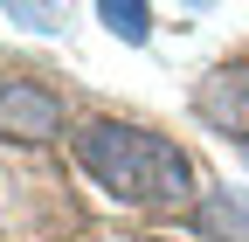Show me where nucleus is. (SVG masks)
Here are the masks:
<instances>
[{
    "instance_id": "423d86ee",
    "label": "nucleus",
    "mask_w": 249,
    "mask_h": 242,
    "mask_svg": "<svg viewBox=\"0 0 249 242\" xmlns=\"http://www.w3.org/2000/svg\"><path fill=\"white\" fill-rule=\"evenodd\" d=\"M21 28H55V7H7Z\"/></svg>"
},
{
    "instance_id": "f03ea898",
    "label": "nucleus",
    "mask_w": 249,
    "mask_h": 242,
    "mask_svg": "<svg viewBox=\"0 0 249 242\" xmlns=\"http://www.w3.org/2000/svg\"><path fill=\"white\" fill-rule=\"evenodd\" d=\"M62 132V97L35 76H0V138L14 145H42Z\"/></svg>"
},
{
    "instance_id": "20e7f679",
    "label": "nucleus",
    "mask_w": 249,
    "mask_h": 242,
    "mask_svg": "<svg viewBox=\"0 0 249 242\" xmlns=\"http://www.w3.org/2000/svg\"><path fill=\"white\" fill-rule=\"evenodd\" d=\"M194 235H201V242H249V201H242L235 187L208 194L201 215H194Z\"/></svg>"
},
{
    "instance_id": "0eeeda50",
    "label": "nucleus",
    "mask_w": 249,
    "mask_h": 242,
    "mask_svg": "<svg viewBox=\"0 0 249 242\" xmlns=\"http://www.w3.org/2000/svg\"><path fill=\"white\" fill-rule=\"evenodd\" d=\"M145 242H173V235H145Z\"/></svg>"
},
{
    "instance_id": "7ed1b4c3",
    "label": "nucleus",
    "mask_w": 249,
    "mask_h": 242,
    "mask_svg": "<svg viewBox=\"0 0 249 242\" xmlns=\"http://www.w3.org/2000/svg\"><path fill=\"white\" fill-rule=\"evenodd\" d=\"M194 111H201L222 138H229V132H235V138H249V63H222L214 76H201Z\"/></svg>"
},
{
    "instance_id": "39448f33",
    "label": "nucleus",
    "mask_w": 249,
    "mask_h": 242,
    "mask_svg": "<svg viewBox=\"0 0 249 242\" xmlns=\"http://www.w3.org/2000/svg\"><path fill=\"white\" fill-rule=\"evenodd\" d=\"M97 21L111 28V35H124V42H145V35H152V7H139V0H124V7H118V0H104Z\"/></svg>"
},
{
    "instance_id": "f257e3e1",
    "label": "nucleus",
    "mask_w": 249,
    "mask_h": 242,
    "mask_svg": "<svg viewBox=\"0 0 249 242\" xmlns=\"http://www.w3.org/2000/svg\"><path fill=\"white\" fill-rule=\"evenodd\" d=\"M70 153L118 207H180L194 194V159L132 118H90L83 132H70Z\"/></svg>"
}]
</instances>
